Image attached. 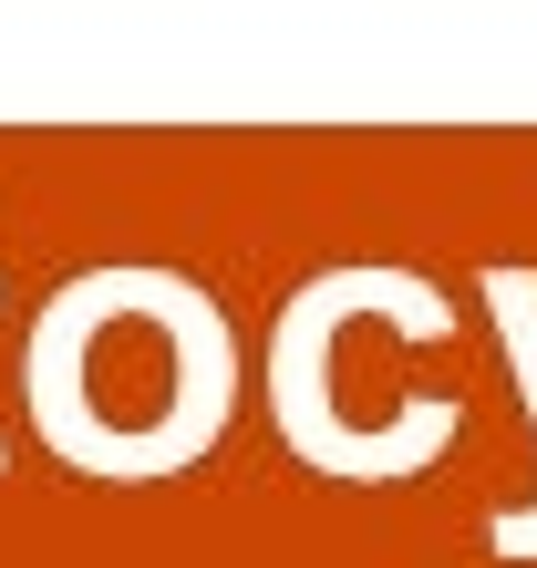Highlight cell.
I'll return each mask as SVG.
<instances>
[{"label": "cell", "instance_id": "1", "mask_svg": "<svg viewBox=\"0 0 537 568\" xmlns=\"http://www.w3.org/2000/svg\"><path fill=\"white\" fill-rule=\"evenodd\" d=\"M62 404H42L52 445L73 465H176L217 434L227 414V331L186 280L114 270L93 290H62V311L42 321L31 383H73Z\"/></svg>", "mask_w": 537, "mask_h": 568}, {"label": "cell", "instance_id": "2", "mask_svg": "<svg viewBox=\"0 0 537 568\" xmlns=\"http://www.w3.org/2000/svg\"><path fill=\"white\" fill-rule=\"evenodd\" d=\"M486 300H496V321H507V352H517V383H527V414H537V280L527 270H486ZM496 548L527 558L537 548V517H507Z\"/></svg>", "mask_w": 537, "mask_h": 568}]
</instances>
